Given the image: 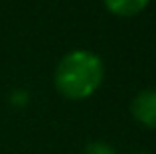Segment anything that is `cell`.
Returning a JSON list of instances; mask_svg holds the SVG:
<instances>
[{
    "mask_svg": "<svg viewBox=\"0 0 156 154\" xmlns=\"http://www.w3.org/2000/svg\"><path fill=\"white\" fill-rule=\"evenodd\" d=\"M130 115L140 127L156 131V89H142L130 101Z\"/></svg>",
    "mask_w": 156,
    "mask_h": 154,
    "instance_id": "2",
    "label": "cell"
},
{
    "mask_svg": "<svg viewBox=\"0 0 156 154\" xmlns=\"http://www.w3.org/2000/svg\"><path fill=\"white\" fill-rule=\"evenodd\" d=\"M28 103H30V93L24 91V89H16V91H12L10 95V105L16 109H24L28 107Z\"/></svg>",
    "mask_w": 156,
    "mask_h": 154,
    "instance_id": "5",
    "label": "cell"
},
{
    "mask_svg": "<svg viewBox=\"0 0 156 154\" xmlns=\"http://www.w3.org/2000/svg\"><path fill=\"white\" fill-rule=\"evenodd\" d=\"M81 154H119V152L115 150V146H111L105 140H93V142L85 144Z\"/></svg>",
    "mask_w": 156,
    "mask_h": 154,
    "instance_id": "4",
    "label": "cell"
},
{
    "mask_svg": "<svg viewBox=\"0 0 156 154\" xmlns=\"http://www.w3.org/2000/svg\"><path fill=\"white\" fill-rule=\"evenodd\" d=\"M130 154H146V152H130Z\"/></svg>",
    "mask_w": 156,
    "mask_h": 154,
    "instance_id": "6",
    "label": "cell"
},
{
    "mask_svg": "<svg viewBox=\"0 0 156 154\" xmlns=\"http://www.w3.org/2000/svg\"><path fill=\"white\" fill-rule=\"evenodd\" d=\"M103 59L89 50L67 51L53 71V85L57 93L69 101H85L93 97L103 85Z\"/></svg>",
    "mask_w": 156,
    "mask_h": 154,
    "instance_id": "1",
    "label": "cell"
},
{
    "mask_svg": "<svg viewBox=\"0 0 156 154\" xmlns=\"http://www.w3.org/2000/svg\"><path fill=\"white\" fill-rule=\"evenodd\" d=\"M150 0H103L105 8L113 16L119 18H133V16L140 14Z\"/></svg>",
    "mask_w": 156,
    "mask_h": 154,
    "instance_id": "3",
    "label": "cell"
}]
</instances>
